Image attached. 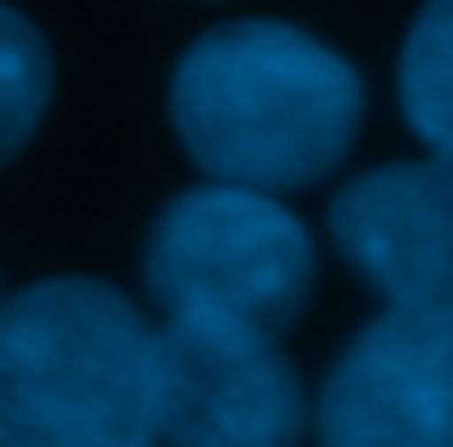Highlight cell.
Returning <instances> with one entry per match:
<instances>
[{
    "instance_id": "3",
    "label": "cell",
    "mask_w": 453,
    "mask_h": 447,
    "mask_svg": "<svg viewBox=\"0 0 453 447\" xmlns=\"http://www.w3.org/2000/svg\"><path fill=\"white\" fill-rule=\"evenodd\" d=\"M316 276L304 224L265 190L207 184L161 213L144 253V281L161 315H212L258 333L299 322Z\"/></svg>"
},
{
    "instance_id": "7",
    "label": "cell",
    "mask_w": 453,
    "mask_h": 447,
    "mask_svg": "<svg viewBox=\"0 0 453 447\" xmlns=\"http://www.w3.org/2000/svg\"><path fill=\"white\" fill-rule=\"evenodd\" d=\"M402 110L413 133L453 155V0H425L402 46Z\"/></svg>"
},
{
    "instance_id": "2",
    "label": "cell",
    "mask_w": 453,
    "mask_h": 447,
    "mask_svg": "<svg viewBox=\"0 0 453 447\" xmlns=\"http://www.w3.org/2000/svg\"><path fill=\"white\" fill-rule=\"evenodd\" d=\"M0 447H161V345L92 276L0 299Z\"/></svg>"
},
{
    "instance_id": "8",
    "label": "cell",
    "mask_w": 453,
    "mask_h": 447,
    "mask_svg": "<svg viewBox=\"0 0 453 447\" xmlns=\"http://www.w3.org/2000/svg\"><path fill=\"white\" fill-rule=\"evenodd\" d=\"M52 98V52L23 11L0 6V167L35 138Z\"/></svg>"
},
{
    "instance_id": "1",
    "label": "cell",
    "mask_w": 453,
    "mask_h": 447,
    "mask_svg": "<svg viewBox=\"0 0 453 447\" xmlns=\"http://www.w3.org/2000/svg\"><path fill=\"white\" fill-rule=\"evenodd\" d=\"M173 126L212 184L299 190L344 161L362 126V75L293 23H224L178 64Z\"/></svg>"
},
{
    "instance_id": "4",
    "label": "cell",
    "mask_w": 453,
    "mask_h": 447,
    "mask_svg": "<svg viewBox=\"0 0 453 447\" xmlns=\"http://www.w3.org/2000/svg\"><path fill=\"white\" fill-rule=\"evenodd\" d=\"M161 447H299L310 407L276 333L161 315Z\"/></svg>"
},
{
    "instance_id": "6",
    "label": "cell",
    "mask_w": 453,
    "mask_h": 447,
    "mask_svg": "<svg viewBox=\"0 0 453 447\" xmlns=\"http://www.w3.org/2000/svg\"><path fill=\"white\" fill-rule=\"evenodd\" d=\"M339 253L408 310H453V155L373 167L333 195Z\"/></svg>"
},
{
    "instance_id": "5",
    "label": "cell",
    "mask_w": 453,
    "mask_h": 447,
    "mask_svg": "<svg viewBox=\"0 0 453 447\" xmlns=\"http://www.w3.org/2000/svg\"><path fill=\"white\" fill-rule=\"evenodd\" d=\"M321 447H453V310L390 304L321 384Z\"/></svg>"
}]
</instances>
